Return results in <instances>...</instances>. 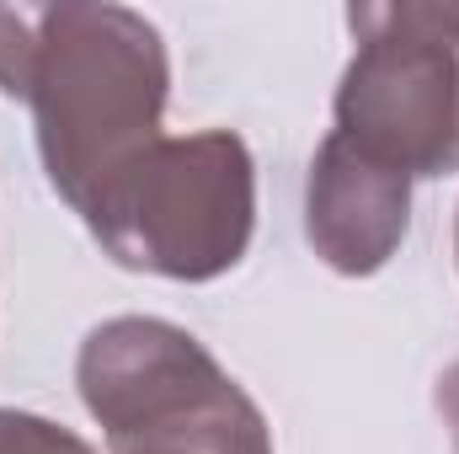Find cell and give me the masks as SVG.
<instances>
[{"mask_svg":"<svg viewBox=\"0 0 459 454\" xmlns=\"http://www.w3.org/2000/svg\"><path fill=\"white\" fill-rule=\"evenodd\" d=\"M411 230V177L363 155L342 134H326L305 182V235L316 257L342 273H379Z\"/></svg>","mask_w":459,"mask_h":454,"instance_id":"5b68a950","label":"cell"},{"mask_svg":"<svg viewBox=\"0 0 459 454\" xmlns=\"http://www.w3.org/2000/svg\"><path fill=\"white\" fill-rule=\"evenodd\" d=\"M455 246H459V230H455Z\"/></svg>","mask_w":459,"mask_h":454,"instance_id":"9c48e42d","label":"cell"},{"mask_svg":"<svg viewBox=\"0 0 459 454\" xmlns=\"http://www.w3.org/2000/svg\"><path fill=\"white\" fill-rule=\"evenodd\" d=\"M0 92L32 108L48 188L81 214L91 193L160 139L166 38L128 5H0Z\"/></svg>","mask_w":459,"mask_h":454,"instance_id":"6da1fadb","label":"cell"},{"mask_svg":"<svg viewBox=\"0 0 459 454\" xmlns=\"http://www.w3.org/2000/svg\"><path fill=\"white\" fill-rule=\"evenodd\" d=\"M220 358L193 337L187 327L155 321V316H117L91 327L75 358V385L86 412L102 423V433L117 439L198 390L220 385Z\"/></svg>","mask_w":459,"mask_h":454,"instance_id":"277c9868","label":"cell"},{"mask_svg":"<svg viewBox=\"0 0 459 454\" xmlns=\"http://www.w3.org/2000/svg\"><path fill=\"white\" fill-rule=\"evenodd\" d=\"M108 444L113 454H273V428L262 406L225 374L193 401L117 433Z\"/></svg>","mask_w":459,"mask_h":454,"instance_id":"8992f818","label":"cell"},{"mask_svg":"<svg viewBox=\"0 0 459 454\" xmlns=\"http://www.w3.org/2000/svg\"><path fill=\"white\" fill-rule=\"evenodd\" d=\"M81 220L128 273L177 284L225 278L256 230V166L240 134L204 128L144 144L91 193Z\"/></svg>","mask_w":459,"mask_h":454,"instance_id":"7a4b0ae2","label":"cell"},{"mask_svg":"<svg viewBox=\"0 0 459 454\" xmlns=\"http://www.w3.org/2000/svg\"><path fill=\"white\" fill-rule=\"evenodd\" d=\"M358 38L337 86V128L363 155L417 177L459 171V5H347Z\"/></svg>","mask_w":459,"mask_h":454,"instance_id":"3957f363","label":"cell"},{"mask_svg":"<svg viewBox=\"0 0 459 454\" xmlns=\"http://www.w3.org/2000/svg\"><path fill=\"white\" fill-rule=\"evenodd\" d=\"M0 454H97L81 433L38 417V412H11L0 406Z\"/></svg>","mask_w":459,"mask_h":454,"instance_id":"52a82bcc","label":"cell"},{"mask_svg":"<svg viewBox=\"0 0 459 454\" xmlns=\"http://www.w3.org/2000/svg\"><path fill=\"white\" fill-rule=\"evenodd\" d=\"M438 406H444V417L455 423V439H459V363L449 369V380L438 385Z\"/></svg>","mask_w":459,"mask_h":454,"instance_id":"ba28073f","label":"cell"}]
</instances>
